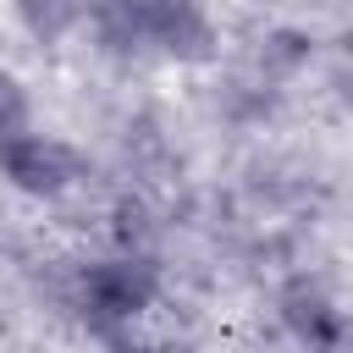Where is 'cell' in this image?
Segmentation results:
<instances>
[{
    "label": "cell",
    "mask_w": 353,
    "mask_h": 353,
    "mask_svg": "<svg viewBox=\"0 0 353 353\" xmlns=\"http://www.w3.org/2000/svg\"><path fill=\"white\" fill-rule=\"evenodd\" d=\"M132 353H193V347H182V342H160V347H132Z\"/></svg>",
    "instance_id": "6"
},
{
    "label": "cell",
    "mask_w": 353,
    "mask_h": 353,
    "mask_svg": "<svg viewBox=\"0 0 353 353\" xmlns=\"http://www.w3.org/2000/svg\"><path fill=\"white\" fill-rule=\"evenodd\" d=\"M17 132H28V94H22V83L0 66V143L17 138Z\"/></svg>",
    "instance_id": "5"
},
{
    "label": "cell",
    "mask_w": 353,
    "mask_h": 353,
    "mask_svg": "<svg viewBox=\"0 0 353 353\" xmlns=\"http://www.w3.org/2000/svg\"><path fill=\"white\" fill-rule=\"evenodd\" d=\"M61 298H66V309H77V320L94 336L121 342L132 331V320L143 309H154V298H160V265L149 254L88 259V265H72Z\"/></svg>",
    "instance_id": "2"
},
{
    "label": "cell",
    "mask_w": 353,
    "mask_h": 353,
    "mask_svg": "<svg viewBox=\"0 0 353 353\" xmlns=\"http://www.w3.org/2000/svg\"><path fill=\"white\" fill-rule=\"evenodd\" d=\"M0 176L17 188V193H33V199H66L88 165L83 154L66 143V138H50V132H17L0 143Z\"/></svg>",
    "instance_id": "3"
},
{
    "label": "cell",
    "mask_w": 353,
    "mask_h": 353,
    "mask_svg": "<svg viewBox=\"0 0 353 353\" xmlns=\"http://www.w3.org/2000/svg\"><path fill=\"white\" fill-rule=\"evenodd\" d=\"M99 28L105 50L121 55H160V61H210L221 33L199 6H171V0H132V6H99L88 11Z\"/></svg>",
    "instance_id": "1"
},
{
    "label": "cell",
    "mask_w": 353,
    "mask_h": 353,
    "mask_svg": "<svg viewBox=\"0 0 353 353\" xmlns=\"http://www.w3.org/2000/svg\"><path fill=\"white\" fill-rule=\"evenodd\" d=\"M281 325H287L309 353H336V347L347 342V314H342L336 298H331L320 281H309V276H298V281L281 287Z\"/></svg>",
    "instance_id": "4"
}]
</instances>
